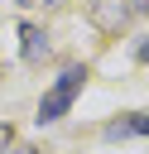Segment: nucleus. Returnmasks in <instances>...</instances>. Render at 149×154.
Returning a JSON list of instances; mask_svg holds the SVG:
<instances>
[{
	"label": "nucleus",
	"instance_id": "obj_5",
	"mask_svg": "<svg viewBox=\"0 0 149 154\" xmlns=\"http://www.w3.org/2000/svg\"><path fill=\"white\" fill-rule=\"evenodd\" d=\"M5 144H10V125H0V154H5Z\"/></svg>",
	"mask_w": 149,
	"mask_h": 154
},
{
	"label": "nucleus",
	"instance_id": "obj_2",
	"mask_svg": "<svg viewBox=\"0 0 149 154\" xmlns=\"http://www.w3.org/2000/svg\"><path fill=\"white\" fill-rule=\"evenodd\" d=\"M19 34H24V58H29V63H38V58L48 53V43H43V29H34V24H24Z\"/></svg>",
	"mask_w": 149,
	"mask_h": 154
},
{
	"label": "nucleus",
	"instance_id": "obj_4",
	"mask_svg": "<svg viewBox=\"0 0 149 154\" xmlns=\"http://www.w3.org/2000/svg\"><path fill=\"white\" fill-rule=\"evenodd\" d=\"M135 53H139V63H149V34H144V43H139Z\"/></svg>",
	"mask_w": 149,
	"mask_h": 154
},
{
	"label": "nucleus",
	"instance_id": "obj_3",
	"mask_svg": "<svg viewBox=\"0 0 149 154\" xmlns=\"http://www.w3.org/2000/svg\"><path fill=\"white\" fill-rule=\"evenodd\" d=\"M125 125H130V135H149V111H139V116L125 120Z\"/></svg>",
	"mask_w": 149,
	"mask_h": 154
},
{
	"label": "nucleus",
	"instance_id": "obj_7",
	"mask_svg": "<svg viewBox=\"0 0 149 154\" xmlns=\"http://www.w3.org/2000/svg\"><path fill=\"white\" fill-rule=\"evenodd\" d=\"M130 5H135V10H149V0H130Z\"/></svg>",
	"mask_w": 149,
	"mask_h": 154
},
{
	"label": "nucleus",
	"instance_id": "obj_6",
	"mask_svg": "<svg viewBox=\"0 0 149 154\" xmlns=\"http://www.w3.org/2000/svg\"><path fill=\"white\" fill-rule=\"evenodd\" d=\"M10 154H34V149H29V144H19V149H10Z\"/></svg>",
	"mask_w": 149,
	"mask_h": 154
},
{
	"label": "nucleus",
	"instance_id": "obj_1",
	"mask_svg": "<svg viewBox=\"0 0 149 154\" xmlns=\"http://www.w3.org/2000/svg\"><path fill=\"white\" fill-rule=\"evenodd\" d=\"M82 82H87V72H82V67H67V72L43 91V101H38V120H58V116H67V106H72L77 91H82Z\"/></svg>",
	"mask_w": 149,
	"mask_h": 154
}]
</instances>
